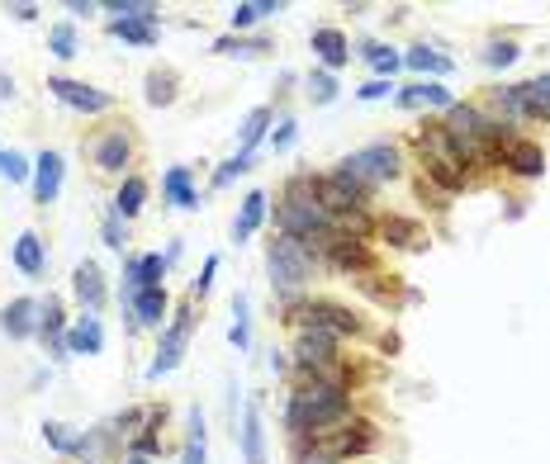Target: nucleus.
Segmentation results:
<instances>
[{
    "instance_id": "1",
    "label": "nucleus",
    "mask_w": 550,
    "mask_h": 464,
    "mask_svg": "<svg viewBox=\"0 0 550 464\" xmlns=\"http://www.w3.org/2000/svg\"><path fill=\"white\" fill-rule=\"evenodd\" d=\"M347 417H351L347 384H337V379H313V375H304V384L290 393V412H285V422H290L294 436L332 431V427H342Z\"/></svg>"
},
{
    "instance_id": "2",
    "label": "nucleus",
    "mask_w": 550,
    "mask_h": 464,
    "mask_svg": "<svg viewBox=\"0 0 550 464\" xmlns=\"http://www.w3.org/2000/svg\"><path fill=\"white\" fill-rule=\"evenodd\" d=\"M275 223L285 237L304 242L309 251H323V242L332 237V214L318 204V180L313 176H294L285 185V195L275 204Z\"/></svg>"
},
{
    "instance_id": "3",
    "label": "nucleus",
    "mask_w": 550,
    "mask_h": 464,
    "mask_svg": "<svg viewBox=\"0 0 550 464\" xmlns=\"http://www.w3.org/2000/svg\"><path fill=\"white\" fill-rule=\"evenodd\" d=\"M337 180H347L356 195L366 199L375 185H385V180H394L399 176V152L389 143H370V147H361V152H351L337 171H332Z\"/></svg>"
},
{
    "instance_id": "4",
    "label": "nucleus",
    "mask_w": 550,
    "mask_h": 464,
    "mask_svg": "<svg viewBox=\"0 0 550 464\" xmlns=\"http://www.w3.org/2000/svg\"><path fill=\"white\" fill-rule=\"evenodd\" d=\"M266 270H271V289L275 294H299V289L309 285V275H313V251L304 247V242H294V237H275L271 251H266Z\"/></svg>"
},
{
    "instance_id": "5",
    "label": "nucleus",
    "mask_w": 550,
    "mask_h": 464,
    "mask_svg": "<svg viewBox=\"0 0 550 464\" xmlns=\"http://www.w3.org/2000/svg\"><path fill=\"white\" fill-rule=\"evenodd\" d=\"M418 152H422V166H427V180L441 185V190H460L465 185V161H460L456 143L446 138V128H422L418 133Z\"/></svg>"
},
{
    "instance_id": "6",
    "label": "nucleus",
    "mask_w": 550,
    "mask_h": 464,
    "mask_svg": "<svg viewBox=\"0 0 550 464\" xmlns=\"http://www.w3.org/2000/svg\"><path fill=\"white\" fill-rule=\"evenodd\" d=\"M309 446L318 450V455H328L332 464L356 460V455L375 450V427H370L366 417H347L342 427H332V431H318V436H309Z\"/></svg>"
},
{
    "instance_id": "7",
    "label": "nucleus",
    "mask_w": 550,
    "mask_h": 464,
    "mask_svg": "<svg viewBox=\"0 0 550 464\" xmlns=\"http://www.w3.org/2000/svg\"><path fill=\"white\" fill-rule=\"evenodd\" d=\"M290 318L304 322V327H318V332H332V337H361V332H366V327H361V318H356L351 308L332 304V299H309V304H294Z\"/></svg>"
},
{
    "instance_id": "8",
    "label": "nucleus",
    "mask_w": 550,
    "mask_h": 464,
    "mask_svg": "<svg viewBox=\"0 0 550 464\" xmlns=\"http://www.w3.org/2000/svg\"><path fill=\"white\" fill-rule=\"evenodd\" d=\"M294 365H299V375H323V370H337V337H332V332H318V327H299V341H294Z\"/></svg>"
},
{
    "instance_id": "9",
    "label": "nucleus",
    "mask_w": 550,
    "mask_h": 464,
    "mask_svg": "<svg viewBox=\"0 0 550 464\" xmlns=\"http://www.w3.org/2000/svg\"><path fill=\"white\" fill-rule=\"evenodd\" d=\"M190 332H195V318H190V308H181L176 318L166 322V332H162V346H157V360L147 365V379H162V375H171V370L181 365L185 346H190Z\"/></svg>"
},
{
    "instance_id": "10",
    "label": "nucleus",
    "mask_w": 550,
    "mask_h": 464,
    "mask_svg": "<svg viewBox=\"0 0 550 464\" xmlns=\"http://www.w3.org/2000/svg\"><path fill=\"white\" fill-rule=\"evenodd\" d=\"M48 90H53L67 109H81V114H105V109H114L110 90L86 86V81H72V76H48Z\"/></svg>"
},
{
    "instance_id": "11",
    "label": "nucleus",
    "mask_w": 550,
    "mask_h": 464,
    "mask_svg": "<svg viewBox=\"0 0 550 464\" xmlns=\"http://www.w3.org/2000/svg\"><path fill=\"white\" fill-rule=\"evenodd\" d=\"M91 157H95V166L100 171H124L129 166V157H133V143H129V133L124 128H110V133H100L95 138V147H91Z\"/></svg>"
},
{
    "instance_id": "12",
    "label": "nucleus",
    "mask_w": 550,
    "mask_h": 464,
    "mask_svg": "<svg viewBox=\"0 0 550 464\" xmlns=\"http://www.w3.org/2000/svg\"><path fill=\"white\" fill-rule=\"evenodd\" d=\"M100 351H105V327L95 313H81L67 327V356H100Z\"/></svg>"
},
{
    "instance_id": "13",
    "label": "nucleus",
    "mask_w": 550,
    "mask_h": 464,
    "mask_svg": "<svg viewBox=\"0 0 550 464\" xmlns=\"http://www.w3.org/2000/svg\"><path fill=\"white\" fill-rule=\"evenodd\" d=\"M318 256H323L328 266H337V270H366L370 266L366 242H356V237H337V232L323 242V251H318Z\"/></svg>"
},
{
    "instance_id": "14",
    "label": "nucleus",
    "mask_w": 550,
    "mask_h": 464,
    "mask_svg": "<svg viewBox=\"0 0 550 464\" xmlns=\"http://www.w3.org/2000/svg\"><path fill=\"white\" fill-rule=\"evenodd\" d=\"M38 318H43V304H38V299H10L5 313H0V327H5L15 341H24V337H34L38 332Z\"/></svg>"
},
{
    "instance_id": "15",
    "label": "nucleus",
    "mask_w": 550,
    "mask_h": 464,
    "mask_svg": "<svg viewBox=\"0 0 550 464\" xmlns=\"http://www.w3.org/2000/svg\"><path fill=\"white\" fill-rule=\"evenodd\" d=\"M133 313V322L138 327H162L166 308H171V299H166V285H152V289H138L133 299H124Z\"/></svg>"
},
{
    "instance_id": "16",
    "label": "nucleus",
    "mask_w": 550,
    "mask_h": 464,
    "mask_svg": "<svg viewBox=\"0 0 550 464\" xmlns=\"http://www.w3.org/2000/svg\"><path fill=\"white\" fill-rule=\"evenodd\" d=\"M503 166H508V171H513V176H541V171H546V152H541V147L536 143H527V138H513V143L503 147Z\"/></svg>"
},
{
    "instance_id": "17",
    "label": "nucleus",
    "mask_w": 550,
    "mask_h": 464,
    "mask_svg": "<svg viewBox=\"0 0 550 464\" xmlns=\"http://www.w3.org/2000/svg\"><path fill=\"white\" fill-rule=\"evenodd\" d=\"M162 275H166V256H129V270H124V299H133L138 289H152V285H162Z\"/></svg>"
},
{
    "instance_id": "18",
    "label": "nucleus",
    "mask_w": 550,
    "mask_h": 464,
    "mask_svg": "<svg viewBox=\"0 0 550 464\" xmlns=\"http://www.w3.org/2000/svg\"><path fill=\"white\" fill-rule=\"evenodd\" d=\"M72 289H76V299L86 304V313H100V304H105V275H100L95 261H81L72 270Z\"/></svg>"
},
{
    "instance_id": "19",
    "label": "nucleus",
    "mask_w": 550,
    "mask_h": 464,
    "mask_svg": "<svg viewBox=\"0 0 550 464\" xmlns=\"http://www.w3.org/2000/svg\"><path fill=\"white\" fill-rule=\"evenodd\" d=\"M43 441H48L57 455H91L95 450L91 431H72V427H62V422H43Z\"/></svg>"
},
{
    "instance_id": "20",
    "label": "nucleus",
    "mask_w": 550,
    "mask_h": 464,
    "mask_svg": "<svg viewBox=\"0 0 550 464\" xmlns=\"http://www.w3.org/2000/svg\"><path fill=\"white\" fill-rule=\"evenodd\" d=\"M38 337L48 341V351L57 360L67 356V318H62V304H57L53 294H48V304H43V318H38Z\"/></svg>"
},
{
    "instance_id": "21",
    "label": "nucleus",
    "mask_w": 550,
    "mask_h": 464,
    "mask_svg": "<svg viewBox=\"0 0 550 464\" xmlns=\"http://www.w3.org/2000/svg\"><path fill=\"white\" fill-rule=\"evenodd\" d=\"M517 90V105H522V119H550V72L536 76V81H522Z\"/></svg>"
},
{
    "instance_id": "22",
    "label": "nucleus",
    "mask_w": 550,
    "mask_h": 464,
    "mask_svg": "<svg viewBox=\"0 0 550 464\" xmlns=\"http://www.w3.org/2000/svg\"><path fill=\"white\" fill-rule=\"evenodd\" d=\"M57 190H62V157L57 152H43L34 161V199L38 204H53Z\"/></svg>"
},
{
    "instance_id": "23",
    "label": "nucleus",
    "mask_w": 550,
    "mask_h": 464,
    "mask_svg": "<svg viewBox=\"0 0 550 464\" xmlns=\"http://www.w3.org/2000/svg\"><path fill=\"white\" fill-rule=\"evenodd\" d=\"M242 460L247 464H266V427H261V408L247 403L242 412Z\"/></svg>"
},
{
    "instance_id": "24",
    "label": "nucleus",
    "mask_w": 550,
    "mask_h": 464,
    "mask_svg": "<svg viewBox=\"0 0 550 464\" xmlns=\"http://www.w3.org/2000/svg\"><path fill=\"white\" fill-rule=\"evenodd\" d=\"M313 53H318V62H323L328 72H337L351 57V43L342 29H313Z\"/></svg>"
},
{
    "instance_id": "25",
    "label": "nucleus",
    "mask_w": 550,
    "mask_h": 464,
    "mask_svg": "<svg viewBox=\"0 0 550 464\" xmlns=\"http://www.w3.org/2000/svg\"><path fill=\"white\" fill-rule=\"evenodd\" d=\"M209 460V431H204V412L190 408L185 412V446H181V464H204Z\"/></svg>"
},
{
    "instance_id": "26",
    "label": "nucleus",
    "mask_w": 550,
    "mask_h": 464,
    "mask_svg": "<svg viewBox=\"0 0 550 464\" xmlns=\"http://www.w3.org/2000/svg\"><path fill=\"white\" fill-rule=\"evenodd\" d=\"M399 105H404V109H422V105H427V109H432V105H437V109H451L456 100H451V90L441 86V81H418V86H404V90H399Z\"/></svg>"
},
{
    "instance_id": "27",
    "label": "nucleus",
    "mask_w": 550,
    "mask_h": 464,
    "mask_svg": "<svg viewBox=\"0 0 550 464\" xmlns=\"http://www.w3.org/2000/svg\"><path fill=\"white\" fill-rule=\"evenodd\" d=\"M162 195L176 204V209H200V195H195V180H190V166H171L162 176Z\"/></svg>"
},
{
    "instance_id": "28",
    "label": "nucleus",
    "mask_w": 550,
    "mask_h": 464,
    "mask_svg": "<svg viewBox=\"0 0 550 464\" xmlns=\"http://www.w3.org/2000/svg\"><path fill=\"white\" fill-rule=\"evenodd\" d=\"M261 223H266V195L252 190V195H242V209H238V218H233V242H247Z\"/></svg>"
},
{
    "instance_id": "29",
    "label": "nucleus",
    "mask_w": 550,
    "mask_h": 464,
    "mask_svg": "<svg viewBox=\"0 0 550 464\" xmlns=\"http://www.w3.org/2000/svg\"><path fill=\"white\" fill-rule=\"evenodd\" d=\"M15 266L24 270L29 280H38V275H43L48 256H43V237H38V232H19V237H15Z\"/></svg>"
},
{
    "instance_id": "30",
    "label": "nucleus",
    "mask_w": 550,
    "mask_h": 464,
    "mask_svg": "<svg viewBox=\"0 0 550 464\" xmlns=\"http://www.w3.org/2000/svg\"><path fill=\"white\" fill-rule=\"evenodd\" d=\"M266 128H271V109H266V105L252 109V114L242 119V128H238V152H242V157H252V147L266 138Z\"/></svg>"
},
{
    "instance_id": "31",
    "label": "nucleus",
    "mask_w": 550,
    "mask_h": 464,
    "mask_svg": "<svg viewBox=\"0 0 550 464\" xmlns=\"http://www.w3.org/2000/svg\"><path fill=\"white\" fill-rule=\"evenodd\" d=\"M404 62L413 67V72H427V76H446L451 72V57L437 53V48H427V43H418V48H408Z\"/></svg>"
},
{
    "instance_id": "32",
    "label": "nucleus",
    "mask_w": 550,
    "mask_h": 464,
    "mask_svg": "<svg viewBox=\"0 0 550 464\" xmlns=\"http://www.w3.org/2000/svg\"><path fill=\"white\" fill-rule=\"evenodd\" d=\"M143 199H147V180L143 176H129L124 185H119V195H114V214L133 218L138 209H143Z\"/></svg>"
},
{
    "instance_id": "33",
    "label": "nucleus",
    "mask_w": 550,
    "mask_h": 464,
    "mask_svg": "<svg viewBox=\"0 0 550 464\" xmlns=\"http://www.w3.org/2000/svg\"><path fill=\"white\" fill-rule=\"evenodd\" d=\"M110 34L124 38V43H138V48H152V43H157V24H138V19H110Z\"/></svg>"
},
{
    "instance_id": "34",
    "label": "nucleus",
    "mask_w": 550,
    "mask_h": 464,
    "mask_svg": "<svg viewBox=\"0 0 550 464\" xmlns=\"http://www.w3.org/2000/svg\"><path fill=\"white\" fill-rule=\"evenodd\" d=\"M266 15H280V0H242V5H233V29H247V24H257V19Z\"/></svg>"
},
{
    "instance_id": "35",
    "label": "nucleus",
    "mask_w": 550,
    "mask_h": 464,
    "mask_svg": "<svg viewBox=\"0 0 550 464\" xmlns=\"http://www.w3.org/2000/svg\"><path fill=\"white\" fill-rule=\"evenodd\" d=\"M105 10H110L114 19H138V24H157V15H162L152 0H110Z\"/></svg>"
},
{
    "instance_id": "36",
    "label": "nucleus",
    "mask_w": 550,
    "mask_h": 464,
    "mask_svg": "<svg viewBox=\"0 0 550 464\" xmlns=\"http://www.w3.org/2000/svg\"><path fill=\"white\" fill-rule=\"evenodd\" d=\"M143 95H147V105H171L176 100V72H147V81H143Z\"/></svg>"
},
{
    "instance_id": "37",
    "label": "nucleus",
    "mask_w": 550,
    "mask_h": 464,
    "mask_svg": "<svg viewBox=\"0 0 550 464\" xmlns=\"http://www.w3.org/2000/svg\"><path fill=\"white\" fill-rule=\"evenodd\" d=\"M385 242H394V247H422V228L413 223V218H385Z\"/></svg>"
},
{
    "instance_id": "38",
    "label": "nucleus",
    "mask_w": 550,
    "mask_h": 464,
    "mask_svg": "<svg viewBox=\"0 0 550 464\" xmlns=\"http://www.w3.org/2000/svg\"><path fill=\"white\" fill-rule=\"evenodd\" d=\"M271 43L266 38H219L214 43V53H223V57H257V53H266Z\"/></svg>"
},
{
    "instance_id": "39",
    "label": "nucleus",
    "mask_w": 550,
    "mask_h": 464,
    "mask_svg": "<svg viewBox=\"0 0 550 464\" xmlns=\"http://www.w3.org/2000/svg\"><path fill=\"white\" fill-rule=\"evenodd\" d=\"M366 57H370V67H375V72H380V76H394V72H399V67H404V57L394 53V48H385V43H370V48H366Z\"/></svg>"
},
{
    "instance_id": "40",
    "label": "nucleus",
    "mask_w": 550,
    "mask_h": 464,
    "mask_svg": "<svg viewBox=\"0 0 550 464\" xmlns=\"http://www.w3.org/2000/svg\"><path fill=\"white\" fill-rule=\"evenodd\" d=\"M48 48H53V57H62V62L76 57V29L72 24H53V29H48Z\"/></svg>"
},
{
    "instance_id": "41",
    "label": "nucleus",
    "mask_w": 550,
    "mask_h": 464,
    "mask_svg": "<svg viewBox=\"0 0 550 464\" xmlns=\"http://www.w3.org/2000/svg\"><path fill=\"white\" fill-rule=\"evenodd\" d=\"M29 171H34V166L24 161V152H15V147H10V152H0V176L10 180V185H19V180H29Z\"/></svg>"
},
{
    "instance_id": "42",
    "label": "nucleus",
    "mask_w": 550,
    "mask_h": 464,
    "mask_svg": "<svg viewBox=\"0 0 550 464\" xmlns=\"http://www.w3.org/2000/svg\"><path fill=\"white\" fill-rule=\"evenodd\" d=\"M233 346L238 351H247V341H252V327H247V294H238V304H233Z\"/></svg>"
},
{
    "instance_id": "43",
    "label": "nucleus",
    "mask_w": 550,
    "mask_h": 464,
    "mask_svg": "<svg viewBox=\"0 0 550 464\" xmlns=\"http://www.w3.org/2000/svg\"><path fill=\"white\" fill-rule=\"evenodd\" d=\"M479 57H484L489 67H513V62H517V43H513V38H498V43H489Z\"/></svg>"
},
{
    "instance_id": "44",
    "label": "nucleus",
    "mask_w": 550,
    "mask_h": 464,
    "mask_svg": "<svg viewBox=\"0 0 550 464\" xmlns=\"http://www.w3.org/2000/svg\"><path fill=\"white\" fill-rule=\"evenodd\" d=\"M309 95H313V105H332V100H337V81H332V72H313L309 76Z\"/></svg>"
},
{
    "instance_id": "45",
    "label": "nucleus",
    "mask_w": 550,
    "mask_h": 464,
    "mask_svg": "<svg viewBox=\"0 0 550 464\" xmlns=\"http://www.w3.org/2000/svg\"><path fill=\"white\" fill-rule=\"evenodd\" d=\"M494 109H498V114H503V119H508V124H517V119H522V105H517V90H513V86H498V90H494Z\"/></svg>"
},
{
    "instance_id": "46",
    "label": "nucleus",
    "mask_w": 550,
    "mask_h": 464,
    "mask_svg": "<svg viewBox=\"0 0 550 464\" xmlns=\"http://www.w3.org/2000/svg\"><path fill=\"white\" fill-rule=\"evenodd\" d=\"M247 166H252V157H242V152H238V157H228V161H223V166H219V171H214V190H223V185H233V176H242Z\"/></svg>"
},
{
    "instance_id": "47",
    "label": "nucleus",
    "mask_w": 550,
    "mask_h": 464,
    "mask_svg": "<svg viewBox=\"0 0 550 464\" xmlns=\"http://www.w3.org/2000/svg\"><path fill=\"white\" fill-rule=\"evenodd\" d=\"M214 275H219V256H209V261H204L200 280H190V294H195V299H204V294L214 289Z\"/></svg>"
},
{
    "instance_id": "48",
    "label": "nucleus",
    "mask_w": 550,
    "mask_h": 464,
    "mask_svg": "<svg viewBox=\"0 0 550 464\" xmlns=\"http://www.w3.org/2000/svg\"><path fill=\"white\" fill-rule=\"evenodd\" d=\"M294 138H299V128H294V119H280V124H275V133H271V147H275V152H290V147H294Z\"/></svg>"
},
{
    "instance_id": "49",
    "label": "nucleus",
    "mask_w": 550,
    "mask_h": 464,
    "mask_svg": "<svg viewBox=\"0 0 550 464\" xmlns=\"http://www.w3.org/2000/svg\"><path fill=\"white\" fill-rule=\"evenodd\" d=\"M124 242H129V237H124V218H119V214H110V218H105V247L124 251Z\"/></svg>"
},
{
    "instance_id": "50",
    "label": "nucleus",
    "mask_w": 550,
    "mask_h": 464,
    "mask_svg": "<svg viewBox=\"0 0 550 464\" xmlns=\"http://www.w3.org/2000/svg\"><path fill=\"white\" fill-rule=\"evenodd\" d=\"M389 90H394V81H370V86H361L356 95H361V100H385Z\"/></svg>"
},
{
    "instance_id": "51",
    "label": "nucleus",
    "mask_w": 550,
    "mask_h": 464,
    "mask_svg": "<svg viewBox=\"0 0 550 464\" xmlns=\"http://www.w3.org/2000/svg\"><path fill=\"white\" fill-rule=\"evenodd\" d=\"M5 15H15L19 24H34V19H38V5H5Z\"/></svg>"
},
{
    "instance_id": "52",
    "label": "nucleus",
    "mask_w": 550,
    "mask_h": 464,
    "mask_svg": "<svg viewBox=\"0 0 550 464\" xmlns=\"http://www.w3.org/2000/svg\"><path fill=\"white\" fill-rule=\"evenodd\" d=\"M0 100H15V81H10L5 72H0Z\"/></svg>"
},
{
    "instance_id": "53",
    "label": "nucleus",
    "mask_w": 550,
    "mask_h": 464,
    "mask_svg": "<svg viewBox=\"0 0 550 464\" xmlns=\"http://www.w3.org/2000/svg\"><path fill=\"white\" fill-rule=\"evenodd\" d=\"M124 464H152V460H147V455H129V460H124Z\"/></svg>"
}]
</instances>
